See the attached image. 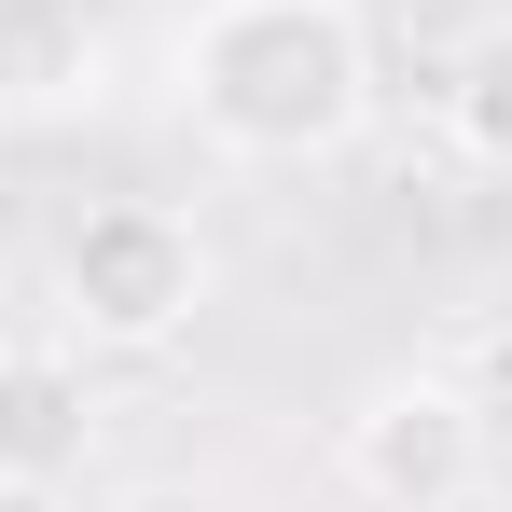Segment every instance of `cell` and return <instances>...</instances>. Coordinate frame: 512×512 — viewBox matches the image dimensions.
Masks as SVG:
<instances>
[{
    "label": "cell",
    "mask_w": 512,
    "mask_h": 512,
    "mask_svg": "<svg viewBox=\"0 0 512 512\" xmlns=\"http://www.w3.org/2000/svg\"><path fill=\"white\" fill-rule=\"evenodd\" d=\"M97 70H111V42H97L84 0H0V125H56V111H84Z\"/></svg>",
    "instance_id": "cell-5"
},
{
    "label": "cell",
    "mask_w": 512,
    "mask_h": 512,
    "mask_svg": "<svg viewBox=\"0 0 512 512\" xmlns=\"http://www.w3.org/2000/svg\"><path fill=\"white\" fill-rule=\"evenodd\" d=\"M97 374L70 333H0V485H84Z\"/></svg>",
    "instance_id": "cell-4"
},
{
    "label": "cell",
    "mask_w": 512,
    "mask_h": 512,
    "mask_svg": "<svg viewBox=\"0 0 512 512\" xmlns=\"http://www.w3.org/2000/svg\"><path fill=\"white\" fill-rule=\"evenodd\" d=\"M0 512H70V485H0Z\"/></svg>",
    "instance_id": "cell-8"
},
{
    "label": "cell",
    "mask_w": 512,
    "mask_h": 512,
    "mask_svg": "<svg viewBox=\"0 0 512 512\" xmlns=\"http://www.w3.org/2000/svg\"><path fill=\"white\" fill-rule=\"evenodd\" d=\"M111 512H222V499H208V485H125Z\"/></svg>",
    "instance_id": "cell-7"
},
{
    "label": "cell",
    "mask_w": 512,
    "mask_h": 512,
    "mask_svg": "<svg viewBox=\"0 0 512 512\" xmlns=\"http://www.w3.org/2000/svg\"><path fill=\"white\" fill-rule=\"evenodd\" d=\"M180 125L236 167H333L374 125V14L360 0H194L167 42Z\"/></svg>",
    "instance_id": "cell-1"
},
{
    "label": "cell",
    "mask_w": 512,
    "mask_h": 512,
    "mask_svg": "<svg viewBox=\"0 0 512 512\" xmlns=\"http://www.w3.org/2000/svg\"><path fill=\"white\" fill-rule=\"evenodd\" d=\"M429 125H443V153H457V167L512 180V14H499V28H471V42L443 56V84H429Z\"/></svg>",
    "instance_id": "cell-6"
},
{
    "label": "cell",
    "mask_w": 512,
    "mask_h": 512,
    "mask_svg": "<svg viewBox=\"0 0 512 512\" xmlns=\"http://www.w3.org/2000/svg\"><path fill=\"white\" fill-rule=\"evenodd\" d=\"M222 263H208V222L167 208V194H97L84 222L56 236V333L84 360H153L208 319Z\"/></svg>",
    "instance_id": "cell-2"
},
{
    "label": "cell",
    "mask_w": 512,
    "mask_h": 512,
    "mask_svg": "<svg viewBox=\"0 0 512 512\" xmlns=\"http://www.w3.org/2000/svg\"><path fill=\"white\" fill-rule=\"evenodd\" d=\"M333 471L360 512H471L499 471V429L457 374H374L333 429Z\"/></svg>",
    "instance_id": "cell-3"
}]
</instances>
